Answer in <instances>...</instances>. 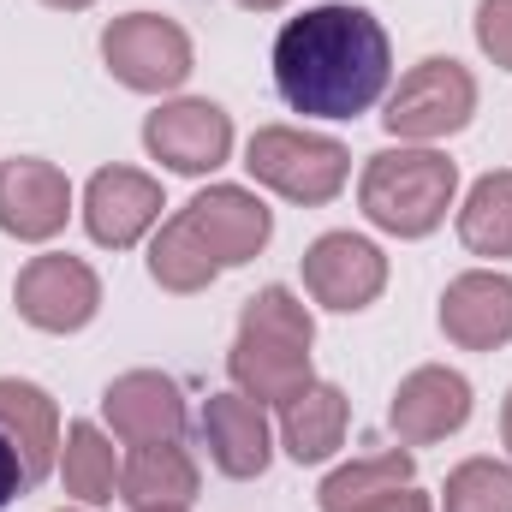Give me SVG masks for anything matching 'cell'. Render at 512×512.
Wrapping results in <instances>:
<instances>
[{
	"label": "cell",
	"mask_w": 512,
	"mask_h": 512,
	"mask_svg": "<svg viewBox=\"0 0 512 512\" xmlns=\"http://www.w3.org/2000/svg\"><path fill=\"white\" fill-rule=\"evenodd\" d=\"M24 489H30V477H24V459H18V447L0 435V512L12 507Z\"/></svg>",
	"instance_id": "cell-26"
},
{
	"label": "cell",
	"mask_w": 512,
	"mask_h": 512,
	"mask_svg": "<svg viewBox=\"0 0 512 512\" xmlns=\"http://www.w3.org/2000/svg\"><path fill=\"white\" fill-rule=\"evenodd\" d=\"M66 215H72V185L54 161L18 155L0 167V233L42 245V239L66 233Z\"/></svg>",
	"instance_id": "cell-12"
},
{
	"label": "cell",
	"mask_w": 512,
	"mask_h": 512,
	"mask_svg": "<svg viewBox=\"0 0 512 512\" xmlns=\"http://www.w3.org/2000/svg\"><path fill=\"white\" fill-rule=\"evenodd\" d=\"M179 215H185L191 233L215 251L221 268H245L251 256H262L268 233H274L268 203H262L256 191H245V185H209V191H197Z\"/></svg>",
	"instance_id": "cell-11"
},
{
	"label": "cell",
	"mask_w": 512,
	"mask_h": 512,
	"mask_svg": "<svg viewBox=\"0 0 512 512\" xmlns=\"http://www.w3.org/2000/svg\"><path fill=\"white\" fill-rule=\"evenodd\" d=\"M459 197V167L429 143H399L364 161L358 203L393 239H429Z\"/></svg>",
	"instance_id": "cell-3"
},
{
	"label": "cell",
	"mask_w": 512,
	"mask_h": 512,
	"mask_svg": "<svg viewBox=\"0 0 512 512\" xmlns=\"http://www.w3.org/2000/svg\"><path fill=\"white\" fill-rule=\"evenodd\" d=\"M203 447H209V459H215L221 477H233V483L262 477L268 459H274L268 411H262L256 399H245L239 387H233V393H209V399H203Z\"/></svg>",
	"instance_id": "cell-16"
},
{
	"label": "cell",
	"mask_w": 512,
	"mask_h": 512,
	"mask_svg": "<svg viewBox=\"0 0 512 512\" xmlns=\"http://www.w3.org/2000/svg\"><path fill=\"white\" fill-rule=\"evenodd\" d=\"M393 84V42L382 18L352 0L310 6L274 36V90L292 114L358 120Z\"/></svg>",
	"instance_id": "cell-1"
},
{
	"label": "cell",
	"mask_w": 512,
	"mask_h": 512,
	"mask_svg": "<svg viewBox=\"0 0 512 512\" xmlns=\"http://www.w3.org/2000/svg\"><path fill=\"white\" fill-rule=\"evenodd\" d=\"M387 423H393L399 447H435L471 423V382L447 364H423L399 382L393 405H387Z\"/></svg>",
	"instance_id": "cell-10"
},
{
	"label": "cell",
	"mask_w": 512,
	"mask_h": 512,
	"mask_svg": "<svg viewBox=\"0 0 512 512\" xmlns=\"http://www.w3.org/2000/svg\"><path fill=\"white\" fill-rule=\"evenodd\" d=\"M102 60H108V72L126 90H137V96H167L197 66L191 36L173 18H161V12H126V18H114L102 30Z\"/></svg>",
	"instance_id": "cell-6"
},
{
	"label": "cell",
	"mask_w": 512,
	"mask_h": 512,
	"mask_svg": "<svg viewBox=\"0 0 512 512\" xmlns=\"http://www.w3.org/2000/svg\"><path fill=\"white\" fill-rule=\"evenodd\" d=\"M310 346H316L310 304L298 292H286V286H262L245 304V316H239L227 376L256 405H286L298 387L316 382L310 376Z\"/></svg>",
	"instance_id": "cell-2"
},
{
	"label": "cell",
	"mask_w": 512,
	"mask_h": 512,
	"mask_svg": "<svg viewBox=\"0 0 512 512\" xmlns=\"http://www.w3.org/2000/svg\"><path fill=\"white\" fill-rule=\"evenodd\" d=\"M358 512H435V501L405 483V489H393V495H382V501H370V507H358Z\"/></svg>",
	"instance_id": "cell-27"
},
{
	"label": "cell",
	"mask_w": 512,
	"mask_h": 512,
	"mask_svg": "<svg viewBox=\"0 0 512 512\" xmlns=\"http://www.w3.org/2000/svg\"><path fill=\"white\" fill-rule=\"evenodd\" d=\"M245 167H251L256 185H268L274 197L286 203H304V209H322L346 191L352 179V155L346 143L322 137V131H298V126H262L245 143Z\"/></svg>",
	"instance_id": "cell-4"
},
{
	"label": "cell",
	"mask_w": 512,
	"mask_h": 512,
	"mask_svg": "<svg viewBox=\"0 0 512 512\" xmlns=\"http://www.w3.org/2000/svg\"><path fill=\"white\" fill-rule=\"evenodd\" d=\"M102 417L108 429L143 447V441H179L185 435V393L161 370H126L102 387Z\"/></svg>",
	"instance_id": "cell-15"
},
{
	"label": "cell",
	"mask_w": 512,
	"mask_h": 512,
	"mask_svg": "<svg viewBox=\"0 0 512 512\" xmlns=\"http://www.w3.org/2000/svg\"><path fill=\"white\" fill-rule=\"evenodd\" d=\"M161 185L137 167H102L84 185V227L102 251H131L155 221H161Z\"/></svg>",
	"instance_id": "cell-13"
},
{
	"label": "cell",
	"mask_w": 512,
	"mask_h": 512,
	"mask_svg": "<svg viewBox=\"0 0 512 512\" xmlns=\"http://www.w3.org/2000/svg\"><path fill=\"white\" fill-rule=\"evenodd\" d=\"M143 149L161 167H173L185 179H203V173L227 167V155H233V120H227V108H215L203 96H179V102H161L143 120Z\"/></svg>",
	"instance_id": "cell-8"
},
{
	"label": "cell",
	"mask_w": 512,
	"mask_h": 512,
	"mask_svg": "<svg viewBox=\"0 0 512 512\" xmlns=\"http://www.w3.org/2000/svg\"><path fill=\"white\" fill-rule=\"evenodd\" d=\"M0 435L18 447L30 483H42V477L60 465V405H54L36 382L0 376Z\"/></svg>",
	"instance_id": "cell-18"
},
{
	"label": "cell",
	"mask_w": 512,
	"mask_h": 512,
	"mask_svg": "<svg viewBox=\"0 0 512 512\" xmlns=\"http://www.w3.org/2000/svg\"><path fill=\"white\" fill-rule=\"evenodd\" d=\"M471 114H477V78H471L459 60L429 54V60H417V66L393 84L382 126L393 131L399 143H441V137H453V131L471 126Z\"/></svg>",
	"instance_id": "cell-5"
},
{
	"label": "cell",
	"mask_w": 512,
	"mask_h": 512,
	"mask_svg": "<svg viewBox=\"0 0 512 512\" xmlns=\"http://www.w3.org/2000/svg\"><path fill=\"white\" fill-rule=\"evenodd\" d=\"M387 286V256L382 245L358 239V233H322L304 251V292L340 316H358L382 298Z\"/></svg>",
	"instance_id": "cell-9"
},
{
	"label": "cell",
	"mask_w": 512,
	"mask_h": 512,
	"mask_svg": "<svg viewBox=\"0 0 512 512\" xmlns=\"http://www.w3.org/2000/svg\"><path fill=\"white\" fill-rule=\"evenodd\" d=\"M12 304L30 328L42 334H78L96 322L102 310V280L84 256H66V251H48V256H30L12 280Z\"/></svg>",
	"instance_id": "cell-7"
},
{
	"label": "cell",
	"mask_w": 512,
	"mask_h": 512,
	"mask_svg": "<svg viewBox=\"0 0 512 512\" xmlns=\"http://www.w3.org/2000/svg\"><path fill=\"white\" fill-rule=\"evenodd\" d=\"M411 483V453H376V459H352V465H340V471H328V483H322V512H358L370 507V501H382L393 489H405Z\"/></svg>",
	"instance_id": "cell-23"
},
{
	"label": "cell",
	"mask_w": 512,
	"mask_h": 512,
	"mask_svg": "<svg viewBox=\"0 0 512 512\" xmlns=\"http://www.w3.org/2000/svg\"><path fill=\"white\" fill-rule=\"evenodd\" d=\"M233 6H245V12H280L286 0H233Z\"/></svg>",
	"instance_id": "cell-28"
},
{
	"label": "cell",
	"mask_w": 512,
	"mask_h": 512,
	"mask_svg": "<svg viewBox=\"0 0 512 512\" xmlns=\"http://www.w3.org/2000/svg\"><path fill=\"white\" fill-rule=\"evenodd\" d=\"M441 334L465 352H495L512 340V274L471 268L441 292Z\"/></svg>",
	"instance_id": "cell-14"
},
{
	"label": "cell",
	"mask_w": 512,
	"mask_h": 512,
	"mask_svg": "<svg viewBox=\"0 0 512 512\" xmlns=\"http://www.w3.org/2000/svg\"><path fill=\"white\" fill-rule=\"evenodd\" d=\"M477 48L512 72V0H477Z\"/></svg>",
	"instance_id": "cell-25"
},
{
	"label": "cell",
	"mask_w": 512,
	"mask_h": 512,
	"mask_svg": "<svg viewBox=\"0 0 512 512\" xmlns=\"http://www.w3.org/2000/svg\"><path fill=\"white\" fill-rule=\"evenodd\" d=\"M60 512H84V507H60Z\"/></svg>",
	"instance_id": "cell-31"
},
{
	"label": "cell",
	"mask_w": 512,
	"mask_h": 512,
	"mask_svg": "<svg viewBox=\"0 0 512 512\" xmlns=\"http://www.w3.org/2000/svg\"><path fill=\"white\" fill-rule=\"evenodd\" d=\"M197 489H203L197 459L179 441H143L120 465V501L131 512H191Z\"/></svg>",
	"instance_id": "cell-17"
},
{
	"label": "cell",
	"mask_w": 512,
	"mask_h": 512,
	"mask_svg": "<svg viewBox=\"0 0 512 512\" xmlns=\"http://www.w3.org/2000/svg\"><path fill=\"white\" fill-rule=\"evenodd\" d=\"M346 423H352V399L334 382H310L280 405V447H286L298 465H322V459L340 453Z\"/></svg>",
	"instance_id": "cell-19"
},
{
	"label": "cell",
	"mask_w": 512,
	"mask_h": 512,
	"mask_svg": "<svg viewBox=\"0 0 512 512\" xmlns=\"http://www.w3.org/2000/svg\"><path fill=\"white\" fill-rule=\"evenodd\" d=\"M501 441H507V453H512V393H507V405H501Z\"/></svg>",
	"instance_id": "cell-29"
},
{
	"label": "cell",
	"mask_w": 512,
	"mask_h": 512,
	"mask_svg": "<svg viewBox=\"0 0 512 512\" xmlns=\"http://www.w3.org/2000/svg\"><path fill=\"white\" fill-rule=\"evenodd\" d=\"M60 483L66 495H78L84 507H108L120 495V459H114V441L96 429V423H72L66 441H60Z\"/></svg>",
	"instance_id": "cell-20"
},
{
	"label": "cell",
	"mask_w": 512,
	"mask_h": 512,
	"mask_svg": "<svg viewBox=\"0 0 512 512\" xmlns=\"http://www.w3.org/2000/svg\"><path fill=\"white\" fill-rule=\"evenodd\" d=\"M42 6H60V12H84V6H96V0H42Z\"/></svg>",
	"instance_id": "cell-30"
},
{
	"label": "cell",
	"mask_w": 512,
	"mask_h": 512,
	"mask_svg": "<svg viewBox=\"0 0 512 512\" xmlns=\"http://www.w3.org/2000/svg\"><path fill=\"white\" fill-rule=\"evenodd\" d=\"M441 512H512V465L465 459L441 489Z\"/></svg>",
	"instance_id": "cell-24"
},
{
	"label": "cell",
	"mask_w": 512,
	"mask_h": 512,
	"mask_svg": "<svg viewBox=\"0 0 512 512\" xmlns=\"http://www.w3.org/2000/svg\"><path fill=\"white\" fill-rule=\"evenodd\" d=\"M459 239L471 256H512V173H483L459 203Z\"/></svg>",
	"instance_id": "cell-22"
},
{
	"label": "cell",
	"mask_w": 512,
	"mask_h": 512,
	"mask_svg": "<svg viewBox=\"0 0 512 512\" xmlns=\"http://www.w3.org/2000/svg\"><path fill=\"white\" fill-rule=\"evenodd\" d=\"M215 274H221V262H215V251L191 233V221H185V215L161 221V233L149 239V280H155L161 292L191 298V292H203Z\"/></svg>",
	"instance_id": "cell-21"
}]
</instances>
